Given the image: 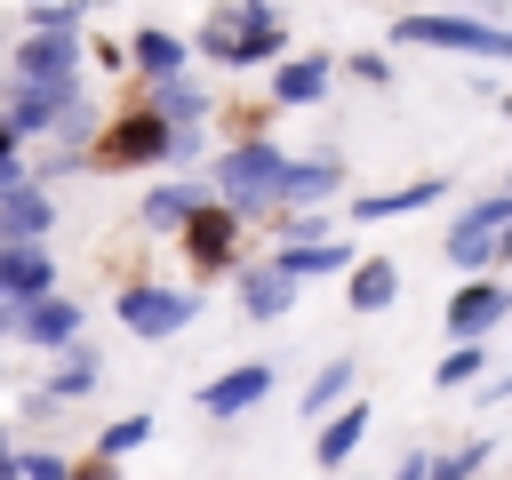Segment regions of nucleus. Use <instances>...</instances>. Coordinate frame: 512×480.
I'll list each match as a JSON object with an SVG mask.
<instances>
[{"label": "nucleus", "instance_id": "f257e3e1", "mask_svg": "<svg viewBox=\"0 0 512 480\" xmlns=\"http://www.w3.org/2000/svg\"><path fill=\"white\" fill-rule=\"evenodd\" d=\"M192 56L224 64V72H256V64H280L288 56V16L272 0H216L192 32Z\"/></svg>", "mask_w": 512, "mask_h": 480}, {"label": "nucleus", "instance_id": "f03ea898", "mask_svg": "<svg viewBox=\"0 0 512 480\" xmlns=\"http://www.w3.org/2000/svg\"><path fill=\"white\" fill-rule=\"evenodd\" d=\"M160 160H176V120L152 104V88H144L136 104L104 112V128L88 136V168H104V176H128V168H160Z\"/></svg>", "mask_w": 512, "mask_h": 480}, {"label": "nucleus", "instance_id": "7ed1b4c3", "mask_svg": "<svg viewBox=\"0 0 512 480\" xmlns=\"http://www.w3.org/2000/svg\"><path fill=\"white\" fill-rule=\"evenodd\" d=\"M392 48H448V56L512 64V24H488L472 8H408V16H392Z\"/></svg>", "mask_w": 512, "mask_h": 480}, {"label": "nucleus", "instance_id": "20e7f679", "mask_svg": "<svg viewBox=\"0 0 512 480\" xmlns=\"http://www.w3.org/2000/svg\"><path fill=\"white\" fill-rule=\"evenodd\" d=\"M208 184L240 208V216H280V184H288V152L272 136H240L208 160Z\"/></svg>", "mask_w": 512, "mask_h": 480}, {"label": "nucleus", "instance_id": "39448f33", "mask_svg": "<svg viewBox=\"0 0 512 480\" xmlns=\"http://www.w3.org/2000/svg\"><path fill=\"white\" fill-rule=\"evenodd\" d=\"M8 128L16 136H64V144H80L88 136L80 72L72 80H8Z\"/></svg>", "mask_w": 512, "mask_h": 480}, {"label": "nucleus", "instance_id": "423d86ee", "mask_svg": "<svg viewBox=\"0 0 512 480\" xmlns=\"http://www.w3.org/2000/svg\"><path fill=\"white\" fill-rule=\"evenodd\" d=\"M240 232H248V216L216 192V200H200L192 216H184V232H176V248H184V264H192V280H240Z\"/></svg>", "mask_w": 512, "mask_h": 480}, {"label": "nucleus", "instance_id": "0eeeda50", "mask_svg": "<svg viewBox=\"0 0 512 480\" xmlns=\"http://www.w3.org/2000/svg\"><path fill=\"white\" fill-rule=\"evenodd\" d=\"M112 312H120L128 336L160 344V336H184V328L200 320V296H192V288H160V280H128V288L112 296Z\"/></svg>", "mask_w": 512, "mask_h": 480}, {"label": "nucleus", "instance_id": "6e6552de", "mask_svg": "<svg viewBox=\"0 0 512 480\" xmlns=\"http://www.w3.org/2000/svg\"><path fill=\"white\" fill-rule=\"evenodd\" d=\"M80 64H88L80 24H24V48L8 56V80H72Z\"/></svg>", "mask_w": 512, "mask_h": 480}, {"label": "nucleus", "instance_id": "1a4fd4ad", "mask_svg": "<svg viewBox=\"0 0 512 480\" xmlns=\"http://www.w3.org/2000/svg\"><path fill=\"white\" fill-rule=\"evenodd\" d=\"M504 224H512V192L464 200V208H456V224H448V240H440V248H448V264H456V272H488V264H496V232H504Z\"/></svg>", "mask_w": 512, "mask_h": 480}, {"label": "nucleus", "instance_id": "9d476101", "mask_svg": "<svg viewBox=\"0 0 512 480\" xmlns=\"http://www.w3.org/2000/svg\"><path fill=\"white\" fill-rule=\"evenodd\" d=\"M80 328H88V304H72L64 288L16 304V344H32V352H64V344H80Z\"/></svg>", "mask_w": 512, "mask_h": 480}, {"label": "nucleus", "instance_id": "9b49d317", "mask_svg": "<svg viewBox=\"0 0 512 480\" xmlns=\"http://www.w3.org/2000/svg\"><path fill=\"white\" fill-rule=\"evenodd\" d=\"M504 312H512V288L496 272H464V288L448 296V336H488L504 328Z\"/></svg>", "mask_w": 512, "mask_h": 480}, {"label": "nucleus", "instance_id": "f8f14e48", "mask_svg": "<svg viewBox=\"0 0 512 480\" xmlns=\"http://www.w3.org/2000/svg\"><path fill=\"white\" fill-rule=\"evenodd\" d=\"M336 88V56H280L272 64V112H312Z\"/></svg>", "mask_w": 512, "mask_h": 480}, {"label": "nucleus", "instance_id": "ddd939ff", "mask_svg": "<svg viewBox=\"0 0 512 480\" xmlns=\"http://www.w3.org/2000/svg\"><path fill=\"white\" fill-rule=\"evenodd\" d=\"M272 360H240V368H224V376H208L200 384V416H248L264 392H272Z\"/></svg>", "mask_w": 512, "mask_h": 480}, {"label": "nucleus", "instance_id": "4468645a", "mask_svg": "<svg viewBox=\"0 0 512 480\" xmlns=\"http://www.w3.org/2000/svg\"><path fill=\"white\" fill-rule=\"evenodd\" d=\"M456 184L448 176H416V184H392V192H352V224H392V216H416V208H440Z\"/></svg>", "mask_w": 512, "mask_h": 480}, {"label": "nucleus", "instance_id": "2eb2a0df", "mask_svg": "<svg viewBox=\"0 0 512 480\" xmlns=\"http://www.w3.org/2000/svg\"><path fill=\"white\" fill-rule=\"evenodd\" d=\"M48 232H56V192L40 176L8 184L0 192V240H48Z\"/></svg>", "mask_w": 512, "mask_h": 480}, {"label": "nucleus", "instance_id": "dca6fc26", "mask_svg": "<svg viewBox=\"0 0 512 480\" xmlns=\"http://www.w3.org/2000/svg\"><path fill=\"white\" fill-rule=\"evenodd\" d=\"M296 288H304V280H296L280 256H264V264H240V312H248V320H280V312L296 304Z\"/></svg>", "mask_w": 512, "mask_h": 480}, {"label": "nucleus", "instance_id": "f3484780", "mask_svg": "<svg viewBox=\"0 0 512 480\" xmlns=\"http://www.w3.org/2000/svg\"><path fill=\"white\" fill-rule=\"evenodd\" d=\"M360 440H368V400L352 392L344 408H328V416H320V432H312V464H320V472H344Z\"/></svg>", "mask_w": 512, "mask_h": 480}, {"label": "nucleus", "instance_id": "a211bd4d", "mask_svg": "<svg viewBox=\"0 0 512 480\" xmlns=\"http://www.w3.org/2000/svg\"><path fill=\"white\" fill-rule=\"evenodd\" d=\"M0 288H8L16 304L48 296V288H56V256H48V240H0Z\"/></svg>", "mask_w": 512, "mask_h": 480}, {"label": "nucleus", "instance_id": "6ab92c4d", "mask_svg": "<svg viewBox=\"0 0 512 480\" xmlns=\"http://www.w3.org/2000/svg\"><path fill=\"white\" fill-rule=\"evenodd\" d=\"M128 64H136L144 80H176V72H192V40L168 32V24H136V32H128Z\"/></svg>", "mask_w": 512, "mask_h": 480}, {"label": "nucleus", "instance_id": "aec40b11", "mask_svg": "<svg viewBox=\"0 0 512 480\" xmlns=\"http://www.w3.org/2000/svg\"><path fill=\"white\" fill-rule=\"evenodd\" d=\"M336 192H344V160H336V152H312V160H288L280 208H328Z\"/></svg>", "mask_w": 512, "mask_h": 480}, {"label": "nucleus", "instance_id": "412c9836", "mask_svg": "<svg viewBox=\"0 0 512 480\" xmlns=\"http://www.w3.org/2000/svg\"><path fill=\"white\" fill-rule=\"evenodd\" d=\"M200 200H216V184H208V176H176V184H152V192L136 200V216H144L152 232H184V216H192Z\"/></svg>", "mask_w": 512, "mask_h": 480}, {"label": "nucleus", "instance_id": "4be33fe9", "mask_svg": "<svg viewBox=\"0 0 512 480\" xmlns=\"http://www.w3.org/2000/svg\"><path fill=\"white\" fill-rule=\"evenodd\" d=\"M272 256H280L296 280H336V272L360 264V248H352V240H328V232H320V240H288V248H272Z\"/></svg>", "mask_w": 512, "mask_h": 480}, {"label": "nucleus", "instance_id": "5701e85b", "mask_svg": "<svg viewBox=\"0 0 512 480\" xmlns=\"http://www.w3.org/2000/svg\"><path fill=\"white\" fill-rule=\"evenodd\" d=\"M344 304H352V312H392V304H400V264H392V256H360V264L344 272Z\"/></svg>", "mask_w": 512, "mask_h": 480}, {"label": "nucleus", "instance_id": "b1692460", "mask_svg": "<svg viewBox=\"0 0 512 480\" xmlns=\"http://www.w3.org/2000/svg\"><path fill=\"white\" fill-rule=\"evenodd\" d=\"M144 88H152V104H160L176 128H208V112H224V104H216L192 72H176V80H144Z\"/></svg>", "mask_w": 512, "mask_h": 480}, {"label": "nucleus", "instance_id": "393cba45", "mask_svg": "<svg viewBox=\"0 0 512 480\" xmlns=\"http://www.w3.org/2000/svg\"><path fill=\"white\" fill-rule=\"evenodd\" d=\"M96 384H104V352H96V344H64L56 376H40V392H48V400H88Z\"/></svg>", "mask_w": 512, "mask_h": 480}, {"label": "nucleus", "instance_id": "a878e982", "mask_svg": "<svg viewBox=\"0 0 512 480\" xmlns=\"http://www.w3.org/2000/svg\"><path fill=\"white\" fill-rule=\"evenodd\" d=\"M480 376H488V336H456L448 360L432 368V392H464V384H480Z\"/></svg>", "mask_w": 512, "mask_h": 480}, {"label": "nucleus", "instance_id": "bb28decb", "mask_svg": "<svg viewBox=\"0 0 512 480\" xmlns=\"http://www.w3.org/2000/svg\"><path fill=\"white\" fill-rule=\"evenodd\" d=\"M352 368H360V360H328V368L304 384V416H328V408H344V400H352Z\"/></svg>", "mask_w": 512, "mask_h": 480}, {"label": "nucleus", "instance_id": "cd10ccee", "mask_svg": "<svg viewBox=\"0 0 512 480\" xmlns=\"http://www.w3.org/2000/svg\"><path fill=\"white\" fill-rule=\"evenodd\" d=\"M488 456H496V432H480V440H464V448L432 456V480H480V472H488Z\"/></svg>", "mask_w": 512, "mask_h": 480}, {"label": "nucleus", "instance_id": "c85d7f7f", "mask_svg": "<svg viewBox=\"0 0 512 480\" xmlns=\"http://www.w3.org/2000/svg\"><path fill=\"white\" fill-rule=\"evenodd\" d=\"M152 432H160V424H152L144 408H128V416H112V424L96 432V448H104V456H136V448H144Z\"/></svg>", "mask_w": 512, "mask_h": 480}, {"label": "nucleus", "instance_id": "c756f323", "mask_svg": "<svg viewBox=\"0 0 512 480\" xmlns=\"http://www.w3.org/2000/svg\"><path fill=\"white\" fill-rule=\"evenodd\" d=\"M96 0H24V24H80Z\"/></svg>", "mask_w": 512, "mask_h": 480}, {"label": "nucleus", "instance_id": "7c9ffc66", "mask_svg": "<svg viewBox=\"0 0 512 480\" xmlns=\"http://www.w3.org/2000/svg\"><path fill=\"white\" fill-rule=\"evenodd\" d=\"M24 480H72V456H56V448H24Z\"/></svg>", "mask_w": 512, "mask_h": 480}, {"label": "nucleus", "instance_id": "2f4dec72", "mask_svg": "<svg viewBox=\"0 0 512 480\" xmlns=\"http://www.w3.org/2000/svg\"><path fill=\"white\" fill-rule=\"evenodd\" d=\"M344 72H352L360 88H384V80H392V56H376V48H360V56L344 64Z\"/></svg>", "mask_w": 512, "mask_h": 480}, {"label": "nucleus", "instance_id": "473e14b6", "mask_svg": "<svg viewBox=\"0 0 512 480\" xmlns=\"http://www.w3.org/2000/svg\"><path fill=\"white\" fill-rule=\"evenodd\" d=\"M232 120H224V144H240V136H264V104H224Z\"/></svg>", "mask_w": 512, "mask_h": 480}, {"label": "nucleus", "instance_id": "72a5a7b5", "mask_svg": "<svg viewBox=\"0 0 512 480\" xmlns=\"http://www.w3.org/2000/svg\"><path fill=\"white\" fill-rule=\"evenodd\" d=\"M88 64H96V72H120V64H128V40H104V32H96V40H88Z\"/></svg>", "mask_w": 512, "mask_h": 480}, {"label": "nucleus", "instance_id": "f704fd0d", "mask_svg": "<svg viewBox=\"0 0 512 480\" xmlns=\"http://www.w3.org/2000/svg\"><path fill=\"white\" fill-rule=\"evenodd\" d=\"M72 480H120V456H104V448H88V456L72 464Z\"/></svg>", "mask_w": 512, "mask_h": 480}, {"label": "nucleus", "instance_id": "c9c22d12", "mask_svg": "<svg viewBox=\"0 0 512 480\" xmlns=\"http://www.w3.org/2000/svg\"><path fill=\"white\" fill-rule=\"evenodd\" d=\"M392 480H432V448H408V456L392 464Z\"/></svg>", "mask_w": 512, "mask_h": 480}, {"label": "nucleus", "instance_id": "e433bc0d", "mask_svg": "<svg viewBox=\"0 0 512 480\" xmlns=\"http://www.w3.org/2000/svg\"><path fill=\"white\" fill-rule=\"evenodd\" d=\"M504 400H512V368L504 376H480V408H504Z\"/></svg>", "mask_w": 512, "mask_h": 480}, {"label": "nucleus", "instance_id": "4c0bfd02", "mask_svg": "<svg viewBox=\"0 0 512 480\" xmlns=\"http://www.w3.org/2000/svg\"><path fill=\"white\" fill-rule=\"evenodd\" d=\"M0 480H24V448L8 440V424H0Z\"/></svg>", "mask_w": 512, "mask_h": 480}, {"label": "nucleus", "instance_id": "58836bf2", "mask_svg": "<svg viewBox=\"0 0 512 480\" xmlns=\"http://www.w3.org/2000/svg\"><path fill=\"white\" fill-rule=\"evenodd\" d=\"M0 336H16V296L0 288Z\"/></svg>", "mask_w": 512, "mask_h": 480}, {"label": "nucleus", "instance_id": "ea45409f", "mask_svg": "<svg viewBox=\"0 0 512 480\" xmlns=\"http://www.w3.org/2000/svg\"><path fill=\"white\" fill-rule=\"evenodd\" d=\"M16 144H24V136H16V128H8V112H0V152H16Z\"/></svg>", "mask_w": 512, "mask_h": 480}, {"label": "nucleus", "instance_id": "a19ab883", "mask_svg": "<svg viewBox=\"0 0 512 480\" xmlns=\"http://www.w3.org/2000/svg\"><path fill=\"white\" fill-rule=\"evenodd\" d=\"M496 264H512V224H504V232H496Z\"/></svg>", "mask_w": 512, "mask_h": 480}, {"label": "nucleus", "instance_id": "79ce46f5", "mask_svg": "<svg viewBox=\"0 0 512 480\" xmlns=\"http://www.w3.org/2000/svg\"><path fill=\"white\" fill-rule=\"evenodd\" d=\"M504 120H512V96H504Z\"/></svg>", "mask_w": 512, "mask_h": 480}, {"label": "nucleus", "instance_id": "37998d69", "mask_svg": "<svg viewBox=\"0 0 512 480\" xmlns=\"http://www.w3.org/2000/svg\"><path fill=\"white\" fill-rule=\"evenodd\" d=\"M352 480H360V472H352Z\"/></svg>", "mask_w": 512, "mask_h": 480}, {"label": "nucleus", "instance_id": "c03bdc74", "mask_svg": "<svg viewBox=\"0 0 512 480\" xmlns=\"http://www.w3.org/2000/svg\"><path fill=\"white\" fill-rule=\"evenodd\" d=\"M0 376H8V368H0Z\"/></svg>", "mask_w": 512, "mask_h": 480}, {"label": "nucleus", "instance_id": "a18cd8bd", "mask_svg": "<svg viewBox=\"0 0 512 480\" xmlns=\"http://www.w3.org/2000/svg\"><path fill=\"white\" fill-rule=\"evenodd\" d=\"M472 8H480V0H472Z\"/></svg>", "mask_w": 512, "mask_h": 480}]
</instances>
